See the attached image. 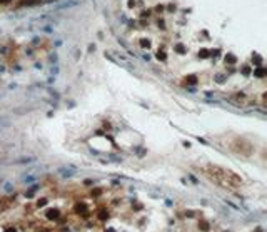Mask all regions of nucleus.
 I'll use <instances>...</instances> for the list:
<instances>
[{
	"label": "nucleus",
	"instance_id": "nucleus-1",
	"mask_svg": "<svg viewBox=\"0 0 267 232\" xmlns=\"http://www.w3.org/2000/svg\"><path fill=\"white\" fill-rule=\"evenodd\" d=\"M105 57H109L110 60H114L115 64H119V65L125 67V69H129V70H134V69H135V65H134L132 62L129 60L125 55L119 54V52H114V50H105Z\"/></svg>",
	"mask_w": 267,
	"mask_h": 232
},
{
	"label": "nucleus",
	"instance_id": "nucleus-2",
	"mask_svg": "<svg viewBox=\"0 0 267 232\" xmlns=\"http://www.w3.org/2000/svg\"><path fill=\"white\" fill-rule=\"evenodd\" d=\"M59 174H60L62 177H72V175L77 174V170L72 169V167H60V169H59Z\"/></svg>",
	"mask_w": 267,
	"mask_h": 232
},
{
	"label": "nucleus",
	"instance_id": "nucleus-3",
	"mask_svg": "<svg viewBox=\"0 0 267 232\" xmlns=\"http://www.w3.org/2000/svg\"><path fill=\"white\" fill-rule=\"evenodd\" d=\"M75 5H78V0H70V2H65V3L59 5L57 8H68V7H75Z\"/></svg>",
	"mask_w": 267,
	"mask_h": 232
},
{
	"label": "nucleus",
	"instance_id": "nucleus-4",
	"mask_svg": "<svg viewBox=\"0 0 267 232\" xmlns=\"http://www.w3.org/2000/svg\"><path fill=\"white\" fill-rule=\"evenodd\" d=\"M30 162H35V157H27V159H18L15 164H30Z\"/></svg>",
	"mask_w": 267,
	"mask_h": 232
},
{
	"label": "nucleus",
	"instance_id": "nucleus-5",
	"mask_svg": "<svg viewBox=\"0 0 267 232\" xmlns=\"http://www.w3.org/2000/svg\"><path fill=\"white\" fill-rule=\"evenodd\" d=\"M47 217H49V219H57V217H59V212H57V210H49V212H47Z\"/></svg>",
	"mask_w": 267,
	"mask_h": 232
},
{
	"label": "nucleus",
	"instance_id": "nucleus-6",
	"mask_svg": "<svg viewBox=\"0 0 267 232\" xmlns=\"http://www.w3.org/2000/svg\"><path fill=\"white\" fill-rule=\"evenodd\" d=\"M12 190H13V189H12V184L7 182V184H5V192H12Z\"/></svg>",
	"mask_w": 267,
	"mask_h": 232
},
{
	"label": "nucleus",
	"instance_id": "nucleus-7",
	"mask_svg": "<svg viewBox=\"0 0 267 232\" xmlns=\"http://www.w3.org/2000/svg\"><path fill=\"white\" fill-rule=\"evenodd\" d=\"M23 180H25V182H33V180H35V177H25Z\"/></svg>",
	"mask_w": 267,
	"mask_h": 232
},
{
	"label": "nucleus",
	"instance_id": "nucleus-8",
	"mask_svg": "<svg viewBox=\"0 0 267 232\" xmlns=\"http://www.w3.org/2000/svg\"><path fill=\"white\" fill-rule=\"evenodd\" d=\"M0 35H2V30H0Z\"/></svg>",
	"mask_w": 267,
	"mask_h": 232
},
{
	"label": "nucleus",
	"instance_id": "nucleus-9",
	"mask_svg": "<svg viewBox=\"0 0 267 232\" xmlns=\"http://www.w3.org/2000/svg\"><path fill=\"white\" fill-rule=\"evenodd\" d=\"M0 129H2V127H0Z\"/></svg>",
	"mask_w": 267,
	"mask_h": 232
}]
</instances>
